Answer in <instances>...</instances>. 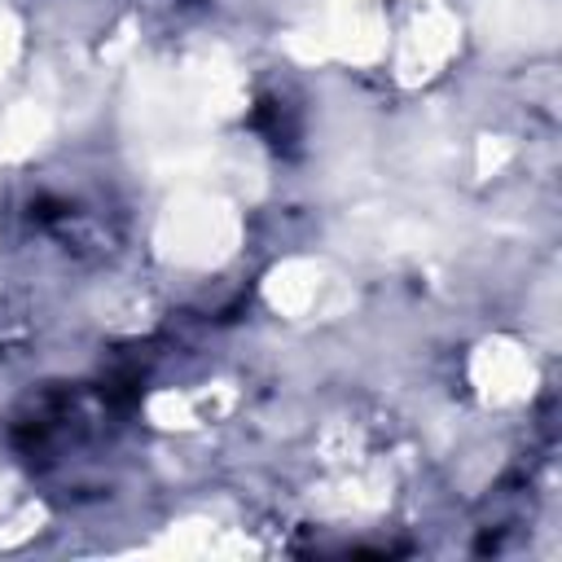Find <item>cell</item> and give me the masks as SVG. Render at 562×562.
Returning <instances> with one entry per match:
<instances>
[{
  "instance_id": "3957f363",
  "label": "cell",
  "mask_w": 562,
  "mask_h": 562,
  "mask_svg": "<svg viewBox=\"0 0 562 562\" xmlns=\"http://www.w3.org/2000/svg\"><path fill=\"white\" fill-rule=\"evenodd\" d=\"M474 373H479V386L492 400H514V395H522L531 386V364L514 347H483Z\"/></svg>"
},
{
  "instance_id": "8992f818",
  "label": "cell",
  "mask_w": 562,
  "mask_h": 562,
  "mask_svg": "<svg viewBox=\"0 0 562 562\" xmlns=\"http://www.w3.org/2000/svg\"><path fill=\"white\" fill-rule=\"evenodd\" d=\"M13 57V22L0 13V66Z\"/></svg>"
},
{
  "instance_id": "7a4b0ae2",
  "label": "cell",
  "mask_w": 562,
  "mask_h": 562,
  "mask_svg": "<svg viewBox=\"0 0 562 562\" xmlns=\"http://www.w3.org/2000/svg\"><path fill=\"white\" fill-rule=\"evenodd\" d=\"M452 48H457L452 22H448V18H422V22L404 35V48H400V70H404V79L417 83V79L435 75V70L448 61Z\"/></svg>"
},
{
  "instance_id": "5b68a950",
  "label": "cell",
  "mask_w": 562,
  "mask_h": 562,
  "mask_svg": "<svg viewBox=\"0 0 562 562\" xmlns=\"http://www.w3.org/2000/svg\"><path fill=\"white\" fill-rule=\"evenodd\" d=\"M492 26L505 40H531L544 26L540 0H492Z\"/></svg>"
},
{
  "instance_id": "277c9868",
  "label": "cell",
  "mask_w": 562,
  "mask_h": 562,
  "mask_svg": "<svg viewBox=\"0 0 562 562\" xmlns=\"http://www.w3.org/2000/svg\"><path fill=\"white\" fill-rule=\"evenodd\" d=\"M268 294H272V303H277L281 312H303V307H312L316 294H321V268H312V263H285V268L272 277Z\"/></svg>"
},
{
  "instance_id": "6da1fadb",
  "label": "cell",
  "mask_w": 562,
  "mask_h": 562,
  "mask_svg": "<svg viewBox=\"0 0 562 562\" xmlns=\"http://www.w3.org/2000/svg\"><path fill=\"white\" fill-rule=\"evenodd\" d=\"M233 237H237L233 211L206 193L180 198L162 220V246L180 263H211L233 246Z\"/></svg>"
}]
</instances>
